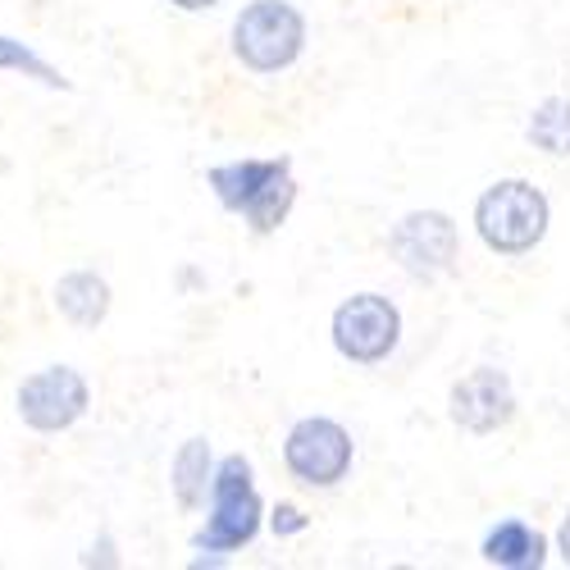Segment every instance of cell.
I'll use <instances>...</instances> for the list:
<instances>
[{"label":"cell","instance_id":"obj_11","mask_svg":"<svg viewBox=\"0 0 570 570\" xmlns=\"http://www.w3.org/2000/svg\"><path fill=\"white\" fill-rule=\"evenodd\" d=\"M548 552H552L548 534L520 515L498 520V525L480 539V557L489 566H502V570H539V566H548Z\"/></svg>","mask_w":570,"mask_h":570},{"label":"cell","instance_id":"obj_6","mask_svg":"<svg viewBox=\"0 0 570 570\" xmlns=\"http://www.w3.org/2000/svg\"><path fill=\"white\" fill-rule=\"evenodd\" d=\"M328 338L352 365H384L402 343V311L384 293H352L328 320Z\"/></svg>","mask_w":570,"mask_h":570},{"label":"cell","instance_id":"obj_12","mask_svg":"<svg viewBox=\"0 0 570 570\" xmlns=\"http://www.w3.org/2000/svg\"><path fill=\"white\" fill-rule=\"evenodd\" d=\"M210 484H215V448L206 434L183 439L169 465V489L178 511H202L210 502Z\"/></svg>","mask_w":570,"mask_h":570},{"label":"cell","instance_id":"obj_17","mask_svg":"<svg viewBox=\"0 0 570 570\" xmlns=\"http://www.w3.org/2000/svg\"><path fill=\"white\" fill-rule=\"evenodd\" d=\"M119 566V557H115V539H101V543H91V552L82 557V566Z\"/></svg>","mask_w":570,"mask_h":570},{"label":"cell","instance_id":"obj_3","mask_svg":"<svg viewBox=\"0 0 570 570\" xmlns=\"http://www.w3.org/2000/svg\"><path fill=\"white\" fill-rule=\"evenodd\" d=\"M552 228V202L530 178H498L474 202V233L493 256H530Z\"/></svg>","mask_w":570,"mask_h":570},{"label":"cell","instance_id":"obj_2","mask_svg":"<svg viewBox=\"0 0 570 570\" xmlns=\"http://www.w3.org/2000/svg\"><path fill=\"white\" fill-rule=\"evenodd\" d=\"M265 498L256 489V470L252 456L228 452L215 461V484H210V502H206V525L193 534L197 552H215L228 557L237 548H252L261 525H265Z\"/></svg>","mask_w":570,"mask_h":570},{"label":"cell","instance_id":"obj_13","mask_svg":"<svg viewBox=\"0 0 570 570\" xmlns=\"http://www.w3.org/2000/svg\"><path fill=\"white\" fill-rule=\"evenodd\" d=\"M525 141L552 160H570V97H543L525 119Z\"/></svg>","mask_w":570,"mask_h":570},{"label":"cell","instance_id":"obj_10","mask_svg":"<svg viewBox=\"0 0 570 570\" xmlns=\"http://www.w3.org/2000/svg\"><path fill=\"white\" fill-rule=\"evenodd\" d=\"M56 311L65 324L82 328V334H91V328H101L110 320V306H115V293H110V278L97 274V269H69L56 278Z\"/></svg>","mask_w":570,"mask_h":570},{"label":"cell","instance_id":"obj_15","mask_svg":"<svg viewBox=\"0 0 570 570\" xmlns=\"http://www.w3.org/2000/svg\"><path fill=\"white\" fill-rule=\"evenodd\" d=\"M265 525H269L274 539H297V534L311 530V515H306L297 502H274V507L265 511Z\"/></svg>","mask_w":570,"mask_h":570},{"label":"cell","instance_id":"obj_4","mask_svg":"<svg viewBox=\"0 0 570 570\" xmlns=\"http://www.w3.org/2000/svg\"><path fill=\"white\" fill-rule=\"evenodd\" d=\"M228 46L247 73H283L306 51V14L293 0H252L237 10Z\"/></svg>","mask_w":570,"mask_h":570},{"label":"cell","instance_id":"obj_1","mask_svg":"<svg viewBox=\"0 0 570 570\" xmlns=\"http://www.w3.org/2000/svg\"><path fill=\"white\" fill-rule=\"evenodd\" d=\"M206 187L228 215H243L256 237H269L288 224L297 206L293 156H243L206 169Z\"/></svg>","mask_w":570,"mask_h":570},{"label":"cell","instance_id":"obj_9","mask_svg":"<svg viewBox=\"0 0 570 570\" xmlns=\"http://www.w3.org/2000/svg\"><path fill=\"white\" fill-rule=\"evenodd\" d=\"M515 384L511 374L498 365H474L470 374H461L456 384L448 389V420L456 430L474 434V439H489L498 430L515 420Z\"/></svg>","mask_w":570,"mask_h":570},{"label":"cell","instance_id":"obj_18","mask_svg":"<svg viewBox=\"0 0 570 570\" xmlns=\"http://www.w3.org/2000/svg\"><path fill=\"white\" fill-rule=\"evenodd\" d=\"M174 10H183V14H202V10H215L219 0H169Z\"/></svg>","mask_w":570,"mask_h":570},{"label":"cell","instance_id":"obj_16","mask_svg":"<svg viewBox=\"0 0 570 570\" xmlns=\"http://www.w3.org/2000/svg\"><path fill=\"white\" fill-rule=\"evenodd\" d=\"M552 552H557V561H561V566H570V507H566V515H561V525H557Z\"/></svg>","mask_w":570,"mask_h":570},{"label":"cell","instance_id":"obj_8","mask_svg":"<svg viewBox=\"0 0 570 570\" xmlns=\"http://www.w3.org/2000/svg\"><path fill=\"white\" fill-rule=\"evenodd\" d=\"M14 411L32 434H65L91 411V384L73 365L32 370L14 389Z\"/></svg>","mask_w":570,"mask_h":570},{"label":"cell","instance_id":"obj_5","mask_svg":"<svg viewBox=\"0 0 570 570\" xmlns=\"http://www.w3.org/2000/svg\"><path fill=\"white\" fill-rule=\"evenodd\" d=\"M283 465L302 489H338L356 465L352 430L334 415H302L283 434Z\"/></svg>","mask_w":570,"mask_h":570},{"label":"cell","instance_id":"obj_7","mask_svg":"<svg viewBox=\"0 0 570 570\" xmlns=\"http://www.w3.org/2000/svg\"><path fill=\"white\" fill-rule=\"evenodd\" d=\"M389 256L415 283H434L461 261V228L448 210H406L389 233Z\"/></svg>","mask_w":570,"mask_h":570},{"label":"cell","instance_id":"obj_14","mask_svg":"<svg viewBox=\"0 0 570 570\" xmlns=\"http://www.w3.org/2000/svg\"><path fill=\"white\" fill-rule=\"evenodd\" d=\"M0 73H23V78L51 87V91H69V87H73L51 60L37 56L28 41H19V37H10V32H0Z\"/></svg>","mask_w":570,"mask_h":570}]
</instances>
